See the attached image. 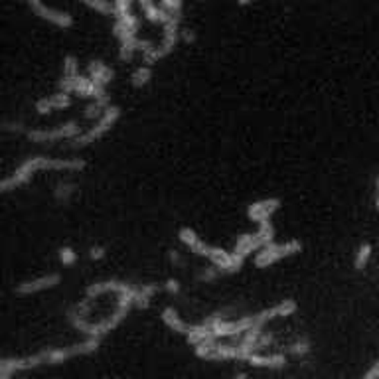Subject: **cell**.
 Segmentation results:
<instances>
[{"label":"cell","instance_id":"obj_26","mask_svg":"<svg viewBox=\"0 0 379 379\" xmlns=\"http://www.w3.org/2000/svg\"><path fill=\"white\" fill-rule=\"evenodd\" d=\"M71 194H75V186H73V184H68V182L57 184V188H55V198H57V200L68 202V198Z\"/></svg>","mask_w":379,"mask_h":379},{"label":"cell","instance_id":"obj_8","mask_svg":"<svg viewBox=\"0 0 379 379\" xmlns=\"http://www.w3.org/2000/svg\"><path fill=\"white\" fill-rule=\"evenodd\" d=\"M26 136L32 142H48V140H57V138H77L80 136V127L75 121H69L52 131H26Z\"/></svg>","mask_w":379,"mask_h":379},{"label":"cell","instance_id":"obj_35","mask_svg":"<svg viewBox=\"0 0 379 379\" xmlns=\"http://www.w3.org/2000/svg\"><path fill=\"white\" fill-rule=\"evenodd\" d=\"M180 34H182V38H184V40H186V41H194V40H196L194 32H190V30H182Z\"/></svg>","mask_w":379,"mask_h":379},{"label":"cell","instance_id":"obj_6","mask_svg":"<svg viewBox=\"0 0 379 379\" xmlns=\"http://www.w3.org/2000/svg\"><path fill=\"white\" fill-rule=\"evenodd\" d=\"M119 117H121V109L117 107V105H111V107L103 113V117L99 119V122L95 124L93 129H89L85 135H80L77 138H73V147H85V145L93 142L97 138H101L115 122L119 121Z\"/></svg>","mask_w":379,"mask_h":379},{"label":"cell","instance_id":"obj_20","mask_svg":"<svg viewBox=\"0 0 379 379\" xmlns=\"http://www.w3.org/2000/svg\"><path fill=\"white\" fill-rule=\"evenodd\" d=\"M158 290V284L150 283V284H142L140 288H136V298L135 304L138 308H149L150 298L154 297V293Z\"/></svg>","mask_w":379,"mask_h":379},{"label":"cell","instance_id":"obj_30","mask_svg":"<svg viewBox=\"0 0 379 379\" xmlns=\"http://www.w3.org/2000/svg\"><path fill=\"white\" fill-rule=\"evenodd\" d=\"M271 344H272L271 334H261V338H259L257 346H255V348H257V352H259V350H263L265 346H271Z\"/></svg>","mask_w":379,"mask_h":379},{"label":"cell","instance_id":"obj_36","mask_svg":"<svg viewBox=\"0 0 379 379\" xmlns=\"http://www.w3.org/2000/svg\"><path fill=\"white\" fill-rule=\"evenodd\" d=\"M235 379H247V376H245V373H237V376H235Z\"/></svg>","mask_w":379,"mask_h":379},{"label":"cell","instance_id":"obj_28","mask_svg":"<svg viewBox=\"0 0 379 379\" xmlns=\"http://www.w3.org/2000/svg\"><path fill=\"white\" fill-rule=\"evenodd\" d=\"M57 257H59V261H62L64 265H73V263L77 261V253H75L71 247H62Z\"/></svg>","mask_w":379,"mask_h":379},{"label":"cell","instance_id":"obj_1","mask_svg":"<svg viewBox=\"0 0 379 379\" xmlns=\"http://www.w3.org/2000/svg\"><path fill=\"white\" fill-rule=\"evenodd\" d=\"M101 338H89L69 346V348H52V350H44L40 353L28 355V358H4L0 362V379H10L12 373L20 371V369H32L38 366H55L64 360L75 358V355H83V353H91L99 348Z\"/></svg>","mask_w":379,"mask_h":379},{"label":"cell","instance_id":"obj_29","mask_svg":"<svg viewBox=\"0 0 379 379\" xmlns=\"http://www.w3.org/2000/svg\"><path fill=\"white\" fill-rule=\"evenodd\" d=\"M217 275H219V269H217V267H210V269L202 271L200 279H202V281H214Z\"/></svg>","mask_w":379,"mask_h":379},{"label":"cell","instance_id":"obj_3","mask_svg":"<svg viewBox=\"0 0 379 379\" xmlns=\"http://www.w3.org/2000/svg\"><path fill=\"white\" fill-rule=\"evenodd\" d=\"M178 237H180L182 243L188 245L194 253L210 259V261L214 263V267H217L219 271L235 272L239 271L241 265H243V257H239L237 253H228V251H223V249H217V247H212V245H205L202 239L196 235V231L190 230V228H180Z\"/></svg>","mask_w":379,"mask_h":379},{"label":"cell","instance_id":"obj_27","mask_svg":"<svg viewBox=\"0 0 379 379\" xmlns=\"http://www.w3.org/2000/svg\"><path fill=\"white\" fill-rule=\"evenodd\" d=\"M160 8L166 10L170 16H180L182 14V2L180 0H164V2H160Z\"/></svg>","mask_w":379,"mask_h":379},{"label":"cell","instance_id":"obj_17","mask_svg":"<svg viewBox=\"0 0 379 379\" xmlns=\"http://www.w3.org/2000/svg\"><path fill=\"white\" fill-rule=\"evenodd\" d=\"M163 320L164 324L168 326V328H172L174 332H178V334H184V336H188L190 334V328L192 326H188L180 316H178V312L172 308V306H166L163 311Z\"/></svg>","mask_w":379,"mask_h":379},{"label":"cell","instance_id":"obj_37","mask_svg":"<svg viewBox=\"0 0 379 379\" xmlns=\"http://www.w3.org/2000/svg\"><path fill=\"white\" fill-rule=\"evenodd\" d=\"M376 203H378V210H379V188H378V200H376Z\"/></svg>","mask_w":379,"mask_h":379},{"label":"cell","instance_id":"obj_19","mask_svg":"<svg viewBox=\"0 0 379 379\" xmlns=\"http://www.w3.org/2000/svg\"><path fill=\"white\" fill-rule=\"evenodd\" d=\"M113 75H115V71L109 68V66H105L103 62H93V64L89 66V77H91L95 83L103 85V87L113 80Z\"/></svg>","mask_w":379,"mask_h":379},{"label":"cell","instance_id":"obj_23","mask_svg":"<svg viewBox=\"0 0 379 379\" xmlns=\"http://www.w3.org/2000/svg\"><path fill=\"white\" fill-rule=\"evenodd\" d=\"M85 4H87L89 8L97 10V12L113 14V16H115V2H107V0H87Z\"/></svg>","mask_w":379,"mask_h":379},{"label":"cell","instance_id":"obj_25","mask_svg":"<svg viewBox=\"0 0 379 379\" xmlns=\"http://www.w3.org/2000/svg\"><path fill=\"white\" fill-rule=\"evenodd\" d=\"M311 342L308 340H298V342H295L290 348H288V352L293 353V355H306V353H311Z\"/></svg>","mask_w":379,"mask_h":379},{"label":"cell","instance_id":"obj_15","mask_svg":"<svg viewBox=\"0 0 379 379\" xmlns=\"http://www.w3.org/2000/svg\"><path fill=\"white\" fill-rule=\"evenodd\" d=\"M190 344H194V346H202V344H210V342H216V336H214V332H212V326L210 322L205 320L203 324H196L190 328V334L186 336Z\"/></svg>","mask_w":379,"mask_h":379},{"label":"cell","instance_id":"obj_21","mask_svg":"<svg viewBox=\"0 0 379 379\" xmlns=\"http://www.w3.org/2000/svg\"><path fill=\"white\" fill-rule=\"evenodd\" d=\"M371 251H373V247H371L369 243L360 245V249H358V253H355V261H353V265H355V269H358V271L366 269L367 261H369V257H371Z\"/></svg>","mask_w":379,"mask_h":379},{"label":"cell","instance_id":"obj_10","mask_svg":"<svg viewBox=\"0 0 379 379\" xmlns=\"http://www.w3.org/2000/svg\"><path fill=\"white\" fill-rule=\"evenodd\" d=\"M298 308L297 300H293V298H288V300H283V302H279V304H275L271 308H267V311L259 312L255 314V326L251 328V330H259L261 332V328L265 322H269L272 318H279V316H290V314H295Z\"/></svg>","mask_w":379,"mask_h":379},{"label":"cell","instance_id":"obj_13","mask_svg":"<svg viewBox=\"0 0 379 379\" xmlns=\"http://www.w3.org/2000/svg\"><path fill=\"white\" fill-rule=\"evenodd\" d=\"M105 290H117L119 295H129V297L136 298V288H133L131 284L121 283V281H103V283H93L87 286V298H93Z\"/></svg>","mask_w":379,"mask_h":379},{"label":"cell","instance_id":"obj_11","mask_svg":"<svg viewBox=\"0 0 379 379\" xmlns=\"http://www.w3.org/2000/svg\"><path fill=\"white\" fill-rule=\"evenodd\" d=\"M59 281H62V277H59L57 272H52V275L40 277V279H36V281L20 283L14 288V293H16V295H34V293H40V290H46V288H54V286L59 284Z\"/></svg>","mask_w":379,"mask_h":379},{"label":"cell","instance_id":"obj_14","mask_svg":"<svg viewBox=\"0 0 379 379\" xmlns=\"http://www.w3.org/2000/svg\"><path fill=\"white\" fill-rule=\"evenodd\" d=\"M69 105H71V95L59 91V93L40 99V101L36 103V111H38L40 115H46V113H50V111H54V109H66L69 107Z\"/></svg>","mask_w":379,"mask_h":379},{"label":"cell","instance_id":"obj_7","mask_svg":"<svg viewBox=\"0 0 379 379\" xmlns=\"http://www.w3.org/2000/svg\"><path fill=\"white\" fill-rule=\"evenodd\" d=\"M207 322L212 326V332H214V336L216 338H223V336H237V334H241V332H249L253 326H255V316H243V318H239L237 322H225V320H221V316H212V318H207Z\"/></svg>","mask_w":379,"mask_h":379},{"label":"cell","instance_id":"obj_24","mask_svg":"<svg viewBox=\"0 0 379 379\" xmlns=\"http://www.w3.org/2000/svg\"><path fill=\"white\" fill-rule=\"evenodd\" d=\"M80 75L77 71V59L73 55H68L64 59V80H75Z\"/></svg>","mask_w":379,"mask_h":379},{"label":"cell","instance_id":"obj_38","mask_svg":"<svg viewBox=\"0 0 379 379\" xmlns=\"http://www.w3.org/2000/svg\"><path fill=\"white\" fill-rule=\"evenodd\" d=\"M378 188H379V178H378Z\"/></svg>","mask_w":379,"mask_h":379},{"label":"cell","instance_id":"obj_22","mask_svg":"<svg viewBox=\"0 0 379 379\" xmlns=\"http://www.w3.org/2000/svg\"><path fill=\"white\" fill-rule=\"evenodd\" d=\"M150 77H152V69H150V66H140V68L133 73L131 80H133V85H135V87H145V85L150 82Z\"/></svg>","mask_w":379,"mask_h":379},{"label":"cell","instance_id":"obj_12","mask_svg":"<svg viewBox=\"0 0 379 379\" xmlns=\"http://www.w3.org/2000/svg\"><path fill=\"white\" fill-rule=\"evenodd\" d=\"M281 207V200L279 198H269V200H261V202L251 203L249 207H247V216L249 219H253V221H265V219H269V217L277 212Z\"/></svg>","mask_w":379,"mask_h":379},{"label":"cell","instance_id":"obj_2","mask_svg":"<svg viewBox=\"0 0 379 379\" xmlns=\"http://www.w3.org/2000/svg\"><path fill=\"white\" fill-rule=\"evenodd\" d=\"M87 163L83 158H46V156H32L20 164L10 176L2 182V192H10L16 186L26 184L36 170H83Z\"/></svg>","mask_w":379,"mask_h":379},{"label":"cell","instance_id":"obj_4","mask_svg":"<svg viewBox=\"0 0 379 379\" xmlns=\"http://www.w3.org/2000/svg\"><path fill=\"white\" fill-rule=\"evenodd\" d=\"M180 20H182V14H180V16H172V20H170L168 24H164L163 44H160L158 48L150 50L149 54H145V64H147V66H150L152 62L163 59V57H166V55L174 52L178 38H180Z\"/></svg>","mask_w":379,"mask_h":379},{"label":"cell","instance_id":"obj_18","mask_svg":"<svg viewBox=\"0 0 379 379\" xmlns=\"http://www.w3.org/2000/svg\"><path fill=\"white\" fill-rule=\"evenodd\" d=\"M140 8H142V12L145 16L152 20V22H160V24H168L170 20H172V16L163 10L158 4H154V2H150V0H140Z\"/></svg>","mask_w":379,"mask_h":379},{"label":"cell","instance_id":"obj_9","mask_svg":"<svg viewBox=\"0 0 379 379\" xmlns=\"http://www.w3.org/2000/svg\"><path fill=\"white\" fill-rule=\"evenodd\" d=\"M28 6H30L34 12L38 14L40 18L48 20V22H52V24H55V26H59V28L73 26V16H71L69 12L50 8V6H46L44 2H38V0H30V2H28Z\"/></svg>","mask_w":379,"mask_h":379},{"label":"cell","instance_id":"obj_5","mask_svg":"<svg viewBox=\"0 0 379 379\" xmlns=\"http://www.w3.org/2000/svg\"><path fill=\"white\" fill-rule=\"evenodd\" d=\"M300 249H302V243H300L298 239H290V241H286V243L283 245H267V247H263L257 255H255V265H257V267H269L272 263H277L279 259L300 253Z\"/></svg>","mask_w":379,"mask_h":379},{"label":"cell","instance_id":"obj_16","mask_svg":"<svg viewBox=\"0 0 379 379\" xmlns=\"http://www.w3.org/2000/svg\"><path fill=\"white\" fill-rule=\"evenodd\" d=\"M251 366L255 367H269V369H279L286 366V358L283 353H275V355H261V353H251L247 360Z\"/></svg>","mask_w":379,"mask_h":379},{"label":"cell","instance_id":"obj_33","mask_svg":"<svg viewBox=\"0 0 379 379\" xmlns=\"http://www.w3.org/2000/svg\"><path fill=\"white\" fill-rule=\"evenodd\" d=\"M89 257L93 259V261H97V259H103L105 257V249H103V247H91Z\"/></svg>","mask_w":379,"mask_h":379},{"label":"cell","instance_id":"obj_34","mask_svg":"<svg viewBox=\"0 0 379 379\" xmlns=\"http://www.w3.org/2000/svg\"><path fill=\"white\" fill-rule=\"evenodd\" d=\"M6 131H16V133H22L24 127L20 122H6Z\"/></svg>","mask_w":379,"mask_h":379},{"label":"cell","instance_id":"obj_39","mask_svg":"<svg viewBox=\"0 0 379 379\" xmlns=\"http://www.w3.org/2000/svg\"><path fill=\"white\" fill-rule=\"evenodd\" d=\"M16 379H24V378H16Z\"/></svg>","mask_w":379,"mask_h":379},{"label":"cell","instance_id":"obj_32","mask_svg":"<svg viewBox=\"0 0 379 379\" xmlns=\"http://www.w3.org/2000/svg\"><path fill=\"white\" fill-rule=\"evenodd\" d=\"M364 379H379V360L373 364V366L369 367V369H367Z\"/></svg>","mask_w":379,"mask_h":379},{"label":"cell","instance_id":"obj_31","mask_svg":"<svg viewBox=\"0 0 379 379\" xmlns=\"http://www.w3.org/2000/svg\"><path fill=\"white\" fill-rule=\"evenodd\" d=\"M166 290H168L170 295H178V293H180V283H178L176 279H168V281H166Z\"/></svg>","mask_w":379,"mask_h":379}]
</instances>
